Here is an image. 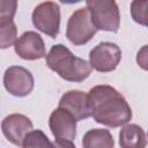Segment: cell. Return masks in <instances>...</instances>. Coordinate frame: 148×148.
I'll return each mask as SVG.
<instances>
[{"label":"cell","mask_w":148,"mask_h":148,"mask_svg":"<svg viewBox=\"0 0 148 148\" xmlns=\"http://www.w3.org/2000/svg\"><path fill=\"white\" fill-rule=\"evenodd\" d=\"M90 112L94 119L109 127H118L128 123L132 118V110L113 87L102 84L90 89L88 94Z\"/></svg>","instance_id":"6da1fadb"},{"label":"cell","mask_w":148,"mask_h":148,"mask_svg":"<svg viewBox=\"0 0 148 148\" xmlns=\"http://www.w3.org/2000/svg\"><path fill=\"white\" fill-rule=\"evenodd\" d=\"M46 65L59 76L71 82H81L91 73L88 61L75 57L65 45H53L46 56Z\"/></svg>","instance_id":"7a4b0ae2"},{"label":"cell","mask_w":148,"mask_h":148,"mask_svg":"<svg viewBox=\"0 0 148 148\" xmlns=\"http://www.w3.org/2000/svg\"><path fill=\"white\" fill-rule=\"evenodd\" d=\"M90 18L98 30L117 32L120 25V13L113 0H89L87 7Z\"/></svg>","instance_id":"3957f363"},{"label":"cell","mask_w":148,"mask_h":148,"mask_svg":"<svg viewBox=\"0 0 148 148\" xmlns=\"http://www.w3.org/2000/svg\"><path fill=\"white\" fill-rule=\"evenodd\" d=\"M96 32L97 29L87 8H80L71 15L66 30V37L71 43L74 45H83L88 43Z\"/></svg>","instance_id":"277c9868"},{"label":"cell","mask_w":148,"mask_h":148,"mask_svg":"<svg viewBox=\"0 0 148 148\" xmlns=\"http://www.w3.org/2000/svg\"><path fill=\"white\" fill-rule=\"evenodd\" d=\"M32 23L42 32L56 38L59 34L60 8L53 1L39 3L32 13Z\"/></svg>","instance_id":"5b68a950"},{"label":"cell","mask_w":148,"mask_h":148,"mask_svg":"<svg viewBox=\"0 0 148 148\" xmlns=\"http://www.w3.org/2000/svg\"><path fill=\"white\" fill-rule=\"evenodd\" d=\"M120 59V47L114 43L103 42L90 51L89 65L97 72H111L117 68Z\"/></svg>","instance_id":"8992f818"},{"label":"cell","mask_w":148,"mask_h":148,"mask_svg":"<svg viewBox=\"0 0 148 148\" xmlns=\"http://www.w3.org/2000/svg\"><path fill=\"white\" fill-rule=\"evenodd\" d=\"M3 84L9 94L17 97H23L31 92L34 88V77L27 68L21 66H12L5 72Z\"/></svg>","instance_id":"52a82bcc"},{"label":"cell","mask_w":148,"mask_h":148,"mask_svg":"<svg viewBox=\"0 0 148 148\" xmlns=\"http://www.w3.org/2000/svg\"><path fill=\"white\" fill-rule=\"evenodd\" d=\"M1 130L8 141L18 147H22L25 135L32 130V123L28 117L23 114L13 113L2 120Z\"/></svg>","instance_id":"ba28073f"},{"label":"cell","mask_w":148,"mask_h":148,"mask_svg":"<svg viewBox=\"0 0 148 148\" xmlns=\"http://www.w3.org/2000/svg\"><path fill=\"white\" fill-rule=\"evenodd\" d=\"M16 54L25 60H36L46 56L44 40L35 31L24 32L15 42Z\"/></svg>","instance_id":"9c48e42d"},{"label":"cell","mask_w":148,"mask_h":148,"mask_svg":"<svg viewBox=\"0 0 148 148\" xmlns=\"http://www.w3.org/2000/svg\"><path fill=\"white\" fill-rule=\"evenodd\" d=\"M59 108L67 111L75 120H83L91 116L88 95L80 90H71L62 95Z\"/></svg>","instance_id":"30bf717a"},{"label":"cell","mask_w":148,"mask_h":148,"mask_svg":"<svg viewBox=\"0 0 148 148\" xmlns=\"http://www.w3.org/2000/svg\"><path fill=\"white\" fill-rule=\"evenodd\" d=\"M52 134L56 139H64L72 141L76 134V120L65 110L58 108L51 116L49 121Z\"/></svg>","instance_id":"8fae6325"},{"label":"cell","mask_w":148,"mask_h":148,"mask_svg":"<svg viewBox=\"0 0 148 148\" xmlns=\"http://www.w3.org/2000/svg\"><path fill=\"white\" fill-rule=\"evenodd\" d=\"M119 143L121 148H145L147 145L146 133L139 125L128 124L120 131Z\"/></svg>","instance_id":"7c38bea8"},{"label":"cell","mask_w":148,"mask_h":148,"mask_svg":"<svg viewBox=\"0 0 148 148\" xmlns=\"http://www.w3.org/2000/svg\"><path fill=\"white\" fill-rule=\"evenodd\" d=\"M82 145L83 148H113L114 141L108 130L94 128L84 134Z\"/></svg>","instance_id":"4fadbf2b"},{"label":"cell","mask_w":148,"mask_h":148,"mask_svg":"<svg viewBox=\"0 0 148 148\" xmlns=\"http://www.w3.org/2000/svg\"><path fill=\"white\" fill-rule=\"evenodd\" d=\"M17 29L13 21H0V49H7L15 44Z\"/></svg>","instance_id":"5bb4252c"},{"label":"cell","mask_w":148,"mask_h":148,"mask_svg":"<svg viewBox=\"0 0 148 148\" xmlns=\"http://www.w3.org/2000/svg\"><path fill=\"white\" fill-rule=\"evenodd\" d=\"M22 147L23 148H52V142H50L49 138L40 130H35V131H30L25 135Z\"/></svg>","instance_id":"9a60e30c"},{"label":"cell","mask_w":148,"mask_h":148,"mask_svg":"<svg viewBox=\"0 0 148 148\" xmlns=\"http://www.w3.org/2000/svg\"><path fill=\"white\" fill-rule=\"evenodd\" d=\"M147 8H148V1L147 0H135L131 5V13L132 17L134 18L135 22L147 25Z\"/></svg>","instance_id":"2e32d148"},{"label":"cell","mask_w":148,"mask_h":148,"mask_svg":"<svg viewBox=\"0 0 148 148\" xmlns=\"http://www.w3.org/2000/svg\"><path fill=\"white\" fill-rule=\"evenodd\" d=\"M52 148H75V146L69 140L57 139L54 142H52Z\"/></svg>","instance_id":"e0dca14e"},{"label":"cell","mask_w":148,"mask_h":148,"mask_svg":"<svg viewBox=\"0 0 148 148\" xmlns=\"http://www.w3.org/2000/svg\"><path fill=\"white\" fill-rule=\"evenodd\" d=\"M146 50H147V47L146 46H143L142 47V50L138 53V62H139V65L143 68V69H146L147 68V57H146Z\"/></svg>","instance_id":"ac0fdd59"},{"label":"cell","mask_w":148,"mask_h":148,"mask_svg":"<svg viewBox=\"0 0 148 148\" xmlns=\"http://www.w3.org/2000/svg\"><path fill=\"white\" fill-rule=\"evenodd\" d=\"M6 16H5V13H3V8H2V3H1V0H0V20H5Z\"/></svg>","instance_id":"d6986e66"}]
</instances>
